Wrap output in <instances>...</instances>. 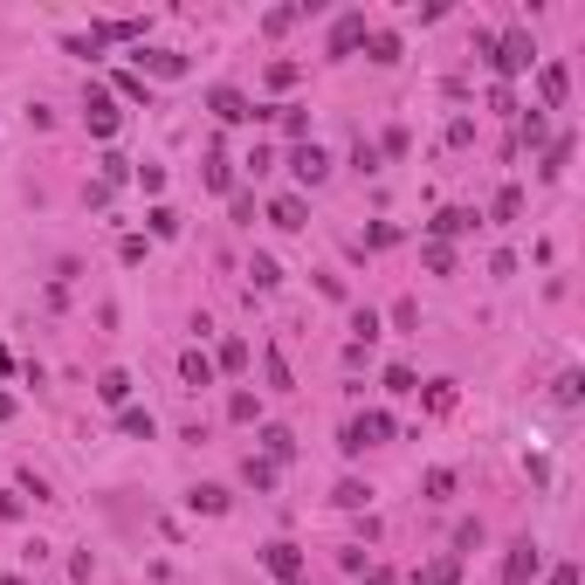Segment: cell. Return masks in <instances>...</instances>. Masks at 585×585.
I'll list each match as a JSON object with an SVG mask.
<instances>
[{
  "mask_svg": "<svg viewBox=\"0 0 585 585\" xmlns=\"http://www.w3.org/2000/svg\"><path fill=\"white\" fill-rule=\"evenodd\" d=\"M117 97H132V104H152V90H145L138 76H117Z\"/></svg>",
  "mask_w": 585,
  "mask_h": 585,
  "instance_id": "obj_36",
  "label": "cell"
},
{
  "mask_svg": "<svg viewBox=\"0 0 585 585\" xmlns=\"http://www.w3.org/2000/svg\"><path fill=\"white\" fill-rule=\"evenodd\" d=\"M454 579H461V558H454V551H441V558L427 565V572H421L413 585H454Z\"/></svg>",
  "mask_w": 585,
  "mask_h": 585,
  "instance_id": "obj_16",
  "label": "cell"
},
{
  "mask_svg": "<svg viewBox=\"0 0 585 585\" xmlns=\"http://www.w3.org/2000/svg\"><path fill=\"white\" fill-rule=\"evenodd\" d=\"M262 448H268V461H290V454H296V434H290V427H262Z\"/></svg>",
  "mask_w": 585,
  "mask_h": 585,
  "instance_id": "obj_19",
  "label": "cell"
},
{
  "mask_svg": "<svg viewBox=\"0 0 585 585\" xmlns=\"http://www.w3.org/2000/svg\"><path fill=\"white\" fill-rule=\"evenodd\" d=\"M482 544V517H469V524H454V558H461V551H476Z\"/></svg>",
  "mask_w": 585,
  "mask_h": 585,
  "instance_id": "obj_25",
  "label": "cell"
},
{
  "mask_svg": "<svg viewBox=\"0 0 585 585\" xmlns=\"http://www.w3.org/2000/svg\"><path fill=\"white\" fill-rule=\"evenodd\" d=\"M393 324H399V331H413V324H421V303H413V296H399V303H393Z\"/></svg>",
  "mask_w": 585,
  "mask_h": 585,
  "instance_id": "obj_32",
  "label": "cell"
},
{
  "mask_svg": "<svg viewBox=\"0 0 585 585\" xmlns=\"http://www.w3.org/2000/svg\"><path fill=\"white\" fill-rule=\"evenodd\" d=\"M469 228H476V213H469V207H441V213H434V241L469 235Z\"/></svg>",
  "mask_w": 585,
  "mask_h": 585,
  "instance_id": "obj_13",
  "label": "cell"
},
{
  "mask_svg": "<svg viewBox=\"0 0 585 585\" xmlns=\"http://www.w3.org/2000/svg\"><path fill=\"white\" fill-rule=\"evenodd\" d=\"M544 132H551V124H544V110H531V117H524V145H544Z\"/></svg>",
  "mask_w": 585,
  "mask_h": 585,
  "instance_id": "obj_39",
  "label": "cell"
},
{
  "mask_svg": "<svg viewBox=\"0 0 585 585\" xmlns=\"http://www.w3.org/2000/svg\"><path fill=\"white\" fill-rule=\"evenodd\" d=\"M207 110L220 117V124H248V117H255V104H248L241 90H228V83H220V90H207Z\"/></svg>",
  "mask_w": 585,
  "mask_h": 585,
  "instance_id": "obj_5",
  "label": "cell"
},
{
  "mask_svg": "<svg viewBox=\"0 0 585 585\" xmlns=\"http://www.w3.org/2000/svg\"><path fill=\"white\" fill-rule=\"evenodd\" d=\"M268 220H276V228H303V200H296V193L268 200Z\"/></svg>",
  "mask_w": 585,
  "mask_h": 585,
  "instance_id": "obj_17",
  "label": "cell"
},
{
  "mask_svg": "<svg viewBox=\"0 0 585 585\" xmlns=\"http://www.w3.org/2000/svg\"><path fill=\"white\" fill-rule=\"evenodd\" d=\"M517 213H524V193L503 187V193H496V220H517Z\"/></svg>",
  "mask_w": 585,
  "mask_h": 585,
  "instance_id": "obj_31",
  "label": "cell"
},
{
  "mask_svg": "<svg viewBox=\"0 0 585 585\" xmlns=\"http://www.w3.org/2000/svg\"><path fill=\"white\" fill-rule=\"evenodd\" d=\"M551 585H579V565H558V572H551Z\"/></svg>",
  "mask_w": 585,
  "mask_h": 585,
  "instance_id": "obj_41",
  "label": "cell"
},
{
  "mask_svg": "<svg viewBox=\"0 0 585 585\" xmlns=\"http://www.w3.org/2000/svg\"><path fill=\"white\" fill-rule=\"evenodd\" d=\"M421 496H427V503H441V496H454V469H427Z\"/></svg>",
  "mask_w": 585,
  "mask_h": 585,
  "instance_id": "obj_20",
  "label": "cell"
},
{
  "mask_svg": "<svg viewBox=\"0 0 585 585\" xmlns=\"http://www.w3.org/2000/svg\"><path fill=\"white\" fill-rule=\"evenodd\" d=\"M373 441H393V421H386V413H358V421L345 427V441H338V448L358 454V448H373Z\"/></svg>",
  "mask_w": 585,
  "mask_h": 585,
  "instance_id": "obj_2",
  "label": "cell"
},
{
  "mask_svg": "<svg viewBox=\"0 0 585 585\" xmlns=\"http://www.w3.org/2000/svg\"><path fill=\"white\" fill-rule=\"evenodd\" d=\"M0 421H14V399H7V393H0Z\"/></svg>",
  "mask_w": 585,
  "mask_h": 585,
  "instance_id": "obj_42",
  "label": "cell"
},
{
  "mask_svg": "<svg viewBox=\"0 0 585 585\" xmlns=\"http://www.w3.org/2000/svg\"><path fill=\"white\" fill-rule=\"evenodd\" d=\"M290 172L303 180V187H324V172H331V152H324L317 138H310V145H296V152H290Z\"/></svg>",
  "mask_w": 585,
  "mask_h": 585,
  "instance_id": "obj_3",
  "label": "cell"
},
{
  "mask_svg": "<svg viewBox=\"0 0 585 585\" xmlns=\"http://www.w3.org/2000/svg\"><path fill=\"white\" fill-rule=\"evenodd\" d=\"M531 35H524V28H509L503 42H496V49H489V62H496V76H524V69H531Z\"/></svg>",
  "mask_w": 585,
  "mask_h": 585,
  "instance_id": "obj_1",
  "label": "cell"
},
{
  "mask_svg": "<svg viewBox=\"0 0 585 585\" xmlns=\"http://www.w3.org/2000/svg\"><path fill=\"white\" fill-rule=\"evenodd\" d=\"M97 399L104 406H132V373H104L97 379Z\"/></svg>",
  "mask_w": 585,
  "mask_h": 585,
  "instance_id": "obj_15",
  "label": "cell"
},
{
  "mask_svg": "<svg viewBox=\"0 0 585 585\" xmlns=\"http://www.w3.org/2000/svg\"><path fill=\"white\" fill-rule=\"evenodd\" d=\"M579 393H585V379L565 373V379H558V406H579Z\"/></svg>",
  "mask_w": 585,
  "mask_h": 585,
  "instance_id": "obj_35",
  "label": "cell"
},
{
  "mask_svg": "<svg viewBox=\"0 0 585 585\" xmlns=\"http://www.w3.org/2000/svg\"><path fill=\"white\" fill-rule=\"evenodd\" d=\"M565 90H572V76H565V62H544L537 69V110H558Z\"/></svg>",
  "mask_w": 585,
  "mask_h": 585,
  "instance_id": "obj_6",
  "label": "cell"
},
{
  "mask_svg": "<svg viewBox=\"0 0 585 585\" xmlns=\"http://www.w3.org/2000/svg\"><path fill=\"white\" fill-rule=\"evenodd\" d=\"M138 62L152 76H187V55H172V49H138Z\"/></svg>",
  "mask_w": 585,
  "mask_h": 585,
  "instance_id": "obj_12",
  "label": "cell"
},
{
  "mask_svg": "<svg viewBox=\"0 0 585 585\" xmlns=\"http://www.w3.org/2000/svg\"><path fill=\"white\" fill-rule=\"evenodd\" d=\"M241 365H248V345H241V338H228V345H220V358H213V373H241Z\"/></svg>",
  "mask_w": 585,
  "mask_h": 585,
  "instance_id": "obj_22",
  "label": "cell"
},
{
  "mask_svg": "<svg viewBox=\"0 0 585 585\" xmlns=\"http://www.w3.org/2000/svg\"><path fill=\"white\" fill-rule=\"evenodd\" d=\"M537 565H544V558H537V544H531V537H517V544H509V558H503V585H531Z\"/></svg>",
  "mask_w": 585,
  "mask_h": 585,
  "instance_id": "obj_4",
  "label": "cell"
},
{
  "mask_svg": "<svg viewBox=\"0 0 585 585\" xmlns=\"http://www.w3.org/2000/svg\"><path fill=\"white\" fill-rule=\"evenodd\" d=\"M565 159H572V138H558V145L544 152V180H558V172H565Z\"/></svg>",
  "mask_w": 585,
  "mask_h": 585,
  "instance_id": "obj_27",
  "label": "cell"
},
{
  "mask_svg": "<svg viewBox=\"0 0 585 585\" xmlns=\"http://www.w3.org/2000/svg\"><path fill=\"white\" fill-rule=\"evenodd\" d=\"M180 379L187 386H213V358L207 351H180Z\"/></svg>",
  "mask_w": 585,
  "mask_h": 585,
  "instance_id": "obj_14",
  "label": "cell"
},
{
  "mask_svg": "<svg viewBox=\"0 0 585 585\" xmlns=\"http://www.w3.org/2000/svg\"><path fill=\"white\" fill-rule=\"evenodd\" d=\"M187 509L193 517H220V509H228V489H220V482H200V489H187Z\"/></svg>",
  "mask_w": 585,
  "mask_h": 585,
  "instance_id": "obj_11",
  "label": "cell"
},
{
  "mask_svg": "<svg viewBox=\"0 0 585 585\" xmlns=\"http://www.w3.org/2000/svg\"><path fill=\"white\" fill-rule=\"evenodd\" d=\"M365 496H373L365 482H338V503H345V509H365Z\"/></svg>",
  "mask_w": 585,
  "mask_h": 585,
  "instance_id": "obj_33",
  "label": "cell"
},
{
  "mask_svg": "<svg viewBox=\"0 0 585 585\" xmlns=\"http://www.w3.org/2000/svg\"><path fill=\"white\" fill-rule=\"evenodd\" d=\"M152 235H180V213H172V207H152Z\"/></svg>",
  "mask_w": 585,
  "mask_h": 585,
  "instance_id": "obj_37",
  "label": "cell"
},
{
  "mask_svg": "<svg viewBox=\"0 0 585 585\" xmlns=\"http://www.w3.org/2000/svg\"><path fill=\"white\" fill-rule=\"evenodd\" d=\"M296 21H303V7H276L262 28H268V35H283V28H296Z\"/></svg>",
  "mask_w": 585,
  "mask_h": 585,
  "instance_id": "obj_34",
  "label": "cell"
},
{
  "mask_svg": "<svg viewBox=\"0 0 585 585\" xmlns=\"http://www.w3.org/2000/svg\"><path fill=\"white\" fill-rule=\"evenodd\" d=\"M83 117H90V132H97V138H117V117H124V110H117V104H110V97H104V90H97Z\"/></svg>",
  "mask_w": 585,
  "mask_h": 585,
  "instance_id": "obj_9",
  "label": "cell"
},
{
  "mask_svg": "<svg viewBox=\"0 0 585 585\" xmlns=\"http://www.w3.org/2000/svg\"><path fill=\"white\" fill-rule=\"evenodd\" d=\"M255 413H262V399H255V393H235V399H228V421H241V427H248Z\"/></svg>",
  "mask_w": 585,
  "mask_h": 585,
  "instance_id": "obj_24",
  "label": "cell"
},
{
  "mask_svg": "<svg viewBox=\"0 0 585 585\" xmlns=\"http://www.w3.org/2000/svg\"><path fill=\"white\" fill-rule=\"evenodd\" d=\"M351 331H358L351 345H365V351H373V338H379V317H373V310H351Z\"/></svg>",
  "mask_w": 585,
  "mask_h": 585,
  "instance_id": "obj_23",
  "label": "cell"
},
{
  "mask_svg": "<svg viewBox=\"0 0 585 585\" xmlns=\"http://www.w3.org/2000/svg\"><path fill=\"white\" fill-rule=\"evenodd\" d=\"M117 427H124V434H145V441H152V406H117Z\"/></svg>",
  "mask_w": 585,
  "mask_h": 585,
  "instance_id": "obj_18",
  "label": "cell"
},
{
  "mask_svg": "<svg viewBox=\"0 0 585 585\" xmlns=\"http://www.w3.org/2000/svg\"><path fill=\"white\" fill-rule=\"evenodd\" d=\"M248 276H255V290H276V283H283V268L268 262V255H255V262H248Z\"/></svg>",
  "mask_w": 585,
  "mask_h": 585,
  "instance_id": "obj_26",
  "label": "cell"
},
{
  "mask_svg": "<svg viewBox=\"0 0 585 585\" xmlns=\"http://www.w3.org/2000/svg\"><path fill=\"white\" fill-rule=\"evenodd\" d=\"M365 42V14H338V28H331V55H351Z\"/></svg>",
  "mask_w": 585,
  "mask_h": 585,
  "instance_id": "obj_8",
  "label": "cell"
},
{
  "mask_svg": "<svg viewBox=\"0 0 585 585\" xmlns=\"http://www.w3.org/2000/svg\"><path fill=\"white\" fill-rule=\"evenodd\" d=\"M262 565H268V579H283V585H296V579H303V551H296V544H268V551H262Z\"/></svg>",
  "mask_w": 585,
  "mask_h": 585,
  "instance_id": "obj_7",
  "label": "cell"
},
{
  "mask_svg": "<svg viewBox=\"0 0 585 585\" xmlns=\"http://www.w3.org/2000/svg\"><path fill=\"white\" fill-rule=\"evenodd\" d=\"M207 187L228 193V159H220V152H207Z\"/></svg>",
  "mask_w": 585,
  "mask_h": 585,
  "instance_id": "obj_40",
  "label": "cell"
},
{
  "mask_svg": "<svg viewBox=\"0 0 585 585\" xmlns=\"http://www.w3.org/2000/svg\"><path fill=\"white\" fill-rule=\"evenodd\" d=\"M276 117H283V132H290V138H303V132H310V117H303L296 104H276Z\"/></svg>",
  "mask_w": 585,
  "mask_h": 585,
  "instance_id": "obj_30",
  "label": "cell"
},
{
  "mask_svg": "<svg viewBox=\"0 0 585 585\" xmlns=\"http://www.w3.org/2000/svg\"><path fill=\"white\" fill-rule=\"evenodd\" d=\"M262 365H268V393H290V365H283V351L268 345V351H262Z\"/></svg>",
  "mask_w": 585,
  "mask_h": 585,
  "instance_id": "obj_21",
  "label": "cell"
},
{
  "mask_svg": "<svg viewBox=\"0 0 585 585\" xmlns=\"http://www.w3.org/2000/svg\"><path fill=\"white\" fill-rule=\"evenodd\" d=\"M421 379H413V365H386V393H413Z\"/></svg>",
  "mask_w": 585,
  "mask_h": 585,
  "instance_id": "obj_28",
  "label": "cell"
},
{
  "mask_svg": "<svg viewBox=\"0 0 585 585\" xmlns=\"http://www.w3.org/2000/svg\"><path fill=\"white\" fill-rule=\"evenodd\" d=\"M365 55H373L379 69H393V62H399V35H393V28H365Z\"/></svg>",
  "mask_w": 585,
  "mask_h": 585,
  "instance_id": "obj_10",
  "label": "cell"
},
{
  "mask_svg": "<svg viewBox=\"0 0 585 585\" xmlns=\"http://www.w3.org/2000/svg\"><path fill=\"white\" fill-rule=\"evenodd\" d=\"M427 406H434V413H448V406H454V386H448V379H434V393H427Z\"/></svg>",
  "mask_w": 585,
  "mask_h": 585,
  "instance_id": "obj_38",
  "label": "cell"
},
{
  "mask_svg": "<svg viewBox=\"0 0 585 585\" xmlns=\"http://www.w3.org/2000/svg\"><path fill=\"white\" fill-rule=\"evenodd\" d=\"M241 476L255 482V489H276V461H255V454H248V469H241Z\"/></svg>",
  "mask_w": 585,
  "mask_h": 585,
  "instance_id": "obj_29",
  "label": "cell"
}]
</instances>
